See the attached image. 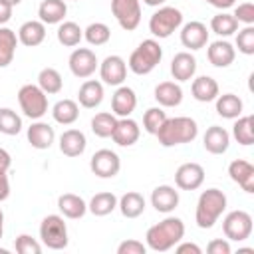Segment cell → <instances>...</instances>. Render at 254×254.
I'll list each match as a JSON object with an SVG mask.
<instances>
[{
  "mask_svg": "<svg viewBox=\"0 0 254 254\" xmlns=\"http://www.w3.org/2000/svg\"><path fill=\"white\" fill-rule=\"evenodd\" d=\"M204 2L210 4V6H214V8H218V10H228V8L234 6L236 0H204Z\"/></svg>",
  "mask_w": 254,
  "mask_h": 254,
  "instance_id": "obj_52",
  "label": "cell"
},
{
  "mask_svg": "<svg viewBox=\"0 0 254 254\" xmlns=\"http://www.w3.org/2000/svg\"><path fill=\"white\" fill-rule=\"evenodd\" d=\"M58 42L65 48H75L81 40H83V30L79 28V24L75 22H60L58 26Z\"/></svg>",
  "mask_w": 254,
  "mask_h": 254,
  "instance_id": "obj_36",
  "label": "cell"
},
{
  "mask_svg": "<svg viewBox=\"0 0 254 254\" xmlns=\"http://www.w3.org/2000/svg\"><path fill=\"white\" fill-rule=\"evenodd\" d=\"M236 48L244 56H254V26H244L242 30H238Z\"/></svg>",
  "mask_w": 254,
  "mask_h": 254,
  "instance_id": "obj_43",
  "label": "cell"
},
{
  "mask_svg": "<svg viewBox=\"0 0 254 254\" xmlns=\"http://www.w3.org/2000/svg\"><path fill=\"white\" fill-rule=\"evenodd\" d=\"M52 117L60 125H71V123H75L77 117H79V105H77V101H73V99H60L52 107Z\"/></svg>",
  "mask_w": 254,
  "mask_h": 254,
  "instance_id": "obj_32",
  "label": "cell"
},
{
  "mask_svg": "<svg viewBox=\"0 0 254 254\" xmlns=\"http://www.w3.org/2000/svg\"><path fill=\"white\" fill-rule=\"evenodd\" d=\"M65 14H67V4L64 0H42L38 8L40 22L44 24H60L64 22Z\"/></svg>",
  "mask_w": 254,
  "mask_h": 254,
  "instance_id": "obj_29",
  "label": "cell"
},
{
  "mask_svg": "<svg viewBox=\"0 0 254 254\" xmlns=\"http://www.w3.org/2000/svg\"><path fill=\"white\" fill-rule=\"evenodd\" d=\"M155 135L163 147H177V145L192 143L198 135V125L194 119H190L187 115L167 117Z\"/></svg>",
  "mask_w": 254,
  "mask_h": 254,
  "instance_id": "obj_2",
  "label": "cell"
},
{
  "mask_svg": "<svg viewBox=\"0 0 254 254\" xmlns=\"http://www.w3.org/2000/svg\"><path fill=\"white\" fill-rule=\"evenodd\" d=\"M40 238L42 244L50 250H64L69 242L67 238V226L64 222V216L60 214H48L40 224Z\"/></svg>",
  "mask_w": 254,
  "mask_h": 254,
  "instance_id": "obj_7",
  "label": "cell"
},
{
  "mask_svg": "<svg viewBox=\"0 0 254 254\" xmlns=\"http://www.w3.org/2000/svg\"><path fill=\"white\" fill-rule=\"evenodd\" d=\"M83 38H85L91 46H103V44L109 42L111 30H109V26L103 24V22H93V24H89V26L83 30Z\"/></svg>",
  "mask_w": 254,
  "mask_h": 254,
  "instance_id": "obj_41",
  "label": "cell"
},
{
  "mask_svg": "<svg viewBox=\"0 0 254 254\" xmlns=\"http://www.w3.org/2000/svg\"><path fill=\"white\" fill-rule=\"evenodd\" d=\"M99 75L107 85H123L127 77V62L121 56H107L99 64Z\"/></svg>",
  "mask_w": 254,
  "mask_h": 254,
  "instance_id": "obj_12",
  "label": "cell"
},
{
  "mask_svg": "<svg viewBox=\"0 0 254 254\" xmlns=\"http://www.w3.org/2000/svg\"><path fill=\"white\" fill-rule=\"evenodd\" d=\"M111 14L123 30L133 32L141 24V0H111Z\"/></svg>",
  "mask_w": 254,
  "mask_h": 254,
  "instance_id": "obj_9",
  "label": "cell"
},
{
  "mask_svg": "<svg viewBox=\"0 0 254 254\" xmlns=\"http://www.w3.org/2000/svg\"><path fill=\"white\" fill-rule=\"evenodd\" d=\"M210 30L216 34V36H220V38H228V36H232L234 32H238V22H236V18L232 16V14H228V12H220V14H216V16H212V20H210Z\"/></svg>",
  "mask_w": 254,
  "mask_h": 254,
  "instance_id": "obj_38",
  "label": "cell"
},
{
  "mask_svg": "<svg viewBox=\"0 0 254 254\" xmlns=\"http://www.w3.org/2000/svg\"><path fill=\"white\" fill-rule=\"evenodd\" d=\"M103 83L97 79H87L81 83L79 91H77V101L81 107L85 109H95L101 101H103Z\"/></svg>",
  "mask_w": 254,
  "mask_h": 254,
  "instance_id": "obj_25",
  "label": "cell"
},
{
  "mask_svg": "<svg viewBox=\"0 0 254 254\" xmlns=\"http://www.w3.org/2000/svg\"><path fill=\"white\" fill-rule=\"evenodd\" d=\"M12 10H14L12 4H8L6 0H0V26H4L6 22H10V18H12Z\"/></svg>",
  "mask_w": 254,
  "mask_h": 254,
  "instance_id": "obj_49",
  "label": "cell"
},
{
  "mask_svg": "<svg viewBox=\"0 0 254 254\" xmlns=\"http://www.w3.org/2000/svg\"><path fill=\"white\" fill-rule=\"evenodd\" d=\"M171 73L177 81H189L196 73V60L190 52H179L171 60Z\"/></svg>",
  "mask_w": 254,
  "mask_h": 254,
  "instance_id": "obj_22",
  "label": "cell"
},
{
  "mask_svg": "<svg viewBox=\"0 0 254 254\" xmlns=\"http://www.w3.org/2000/svg\"><path fill=\"white\" fill-rule=\"evenodd\" d=\"M22 131V117L10 109V107H0V133L4 135H18Z\"/></svg>",
  "mask_w": 254,
  "mask_h": 254,
  "instance_id": "obj_40",
  "label": "cell"
},
{
  "mask_svg": "<svg viewBox=\"0 0 254 254\" xmlns=\"http://www.w3.org/2000/svg\"><path fill=\"white\" fill-rule=\"evenodd\" d=\"M232 135L240 145H252L254 143V117L252 115H240L236 117L232 125Z\"/></svg>",
  "mask_w": 254,
  "mask_h": 254,
  "instance_id": "obj_37",
  "label": "cell"
},
{
  "mask_svg": "<svg viewBox=\"0 0 254 254\" xmlns=\"http://www.w3.org/2000/svg\"><path fill=\"white\" fill-rule=\"evenodd\" d=\"M183 236H185V222L179 216H167L147 230L145 242L147 248H151L153 252H167L173 246H177L183 240Z\"/></svg>",
  "mask_w": 254,
  "mask_h": 254,
  "instance_id": "obj_1",
  "label": "cell"
},
{
  "mask_svg": "<svg viewBox=\"0 0 254 254\" xmlns=\"http://www.w3.org/2000/svg\"><path fill=\"white\" fill-rule=\"evenodd\" d=\"M228 175L230 179L242 187L244 192H254V167L252 163L244 161V159H234L230 165H228Z\"/></svg>",
  "mask_w": 254,
  "mask_h": 254,
  "instance_id": "obj_19",
  "label": "cell"
},
{
  "mask_svg": "<svg viewBox=\"0 0 254 254\" xmlns=\"http://www.w3.org/2000/svg\"><path fill=\"white\" fill-rule=\"evenodd\" d=\"M204 183V169L198 163H183L175 171V185L181 190H196Z\"/></svg>",
  "mask_w": 254,
  "mask_h": 254,
  "instance_id": "obj_13",
  "label": "cell"
},
{
  "mask_svg": "<svg viewBox=\"0 0 254 254\" xmlns=\"http://www.w3.org/2000/svg\"><path fill=\"white\" fill-rule=\"evenodd\" d=\"M137 107V95L127 85H117L111 97V111L115 117H129Z\"/></svg>",
  "mask_w": 254,
  "mask_h": 254,
  "instance_id": "obj_17",
  "label": "cell"
},
{
  "mask_svg": "<svg viewBox=\"0 0 254 254\" xmlns=\"http://www.w3.org/2000/svg\"><path fill=\"white\" fill-rule=\"evenodd\" d=\"M14 248L18 254H40L42 252V244L30 236V234H20L16 236V242H14Z\"/></svg>",
  "mask_w": 254,
  "mask_h": 254,
  "instance_id": "obj_44",
  "label": "cell"
},
{
  "mask_svg": "<svg viewBox=\"0 0 254 254\" xmlns=\"http://www.w3.org/2000/svg\"><path fill=\"white\" fill-rule=\"evenodd\" d=\"M44 40H46V24L40 20H28L18 30V42L28 48H36Z\"/></svg>",
  "mask_w": 254,
  "mask_h": 254,
  "instance_id": "obj_24",
  "label": "cell"
},
{
  "mask_svg": "<svg viewBox=\"0 0 254 254\" xmlns=\"http://www.w3.org/2000/svg\"><path fill=\"white\" fill-rule=\"evenodd\" d=\"M67 64H69L71 73H73L75 77H79V79H85V77L93 75L95 69H97V65H99L95 52L89 50V48H75V50L69 54Z\"/></svg>",
  "mask_w": 254,
  "mask_h": 254,
  "instance_id": "obj_11",
  "label": "cell"
},
{
  "mask_svg": "<svg viewBox=\"0 0 254 254\" xmlns=\"http://www.w3.org/2000/svg\"><path fill=\"white\" fill-rule=\"evenodd\" d=\"M216 101V113L224 119H236L242 115V109H244V103L238 95L234 93H218V97L214 99Z\"/></svg>",
  "mask_w": 254,
  "mask_h": 254,
  "instance_id": "obj_31",
  "label": "cell"
},
{
  "mask_svg": "<svg viewBox=\"0 0 254 254\" xmlns=\"http://www.w3.org/2000/svg\"><path fill=\"white\" fill-rule=\"evenodd\" d=\"M18 103L22 113L32 121L42 119L48 113V95L36 83H26L18 89Z\"/></svg>",
  "mask_w": 254,
  "mask_h": 254,
  "instance_id": "obj_5",
  "label": "cell"
},
{
  "mask_svg": "<svg viewBox=\"0 0 254 254\" xmlns=\"http://www.w3.org/2000/svg\"><path fill=\"white\" fill-rule=\"evenodd\" d=\"M115 123H117V117H115L113 113L101 111V113H97V115L91 119V131H93L97 137L107 139V137H111V133H113V129H115Z\"/></svg>",
  "mask_w": 254,
  "mask_h": 254,
  "instance_id": "obj_39",
  "label": "cell"
},
{
  "mask_svg": "<svg viewBox=\"0 0 254 254\" xmlns=\"http://www.w3.org/2000/svg\"><path fill=\"white\" fill-rule=\"evenodd\" d=\"M6 2H8V4H12V6H18L22 0H6Z\"/></svg>",
  "mask_w": 254,
  "mask_h": 254,
  "instance_id": "obj_55",
  "label": "cell"
},
{
  "mask_svg": "<svg viewBox=\"0 0 254 254\" xmlns=\"http://www.w3.org/2000/svg\"><path fill=\"white\" fill-rule=\"evenodd\" d=\"M151 204L157 212L169 214L179 206V190L171 185H159L151 192Z\"/></svg>",
  "mask_w": 254,
  "mask_h": 254,
  "instance_id": "obj_16",
  "label": "cell"
},
{
  "mask_svg": "<svg viewBox=\"0 0 254 254\" xmlns=\"http://www.w3.org/2000/svg\"><path fill=\"white\" fill-rule=\"evenodd\" d=\"M230 242L228 240H222V238H214L208 242L206 246V252L208 254H230Z\"/></svg>",
  "mask_w": 254,
  "mask_h": 254,
  "instance_id": "obj_47",
  "label": "cell"
},
{
  "mask_svg": "<svg viewBox=\"0 0 254 254\" xmlns=\"http://www.w3.org/2000/svg\"><path fill=\"white\" fill-rule=\"evenodd\" d=\"M226 210V194L220 189H206L200 192L194 210V222L198 228H212L220 214Z\"/></svg>",
  "mask_w": 254,
  "mask_h": 254,
  "instance_id": "obj_3",
  "label": "cell"
},
{
  "mask_svg": "<svg viewBox=\"0 0 254 254\" xmlns=\"http://www.w3.org/2000/svg\"><path fill=\"white\" fill-rule=\"evenodd\" d=\"M38 85H40V89H42L46 95L60 93L62 87H64L62 73H60L56 67H44V69L38 73Z\"/></svg>",
  "mask_w": 254,
  "mask_h": 254,
  "instance_id": "obj_35",
  "label": "cell"
},
{
  "mask_svg": "<svg viewBox=\"0 0 254 254\" xmlns=\"http://www.w3.org/2000/svg\"><path fill=\"white\" fill-rule=\"evenodd\" d=\"M26 137H28V143H30L34 149L44 151V149H50V147H52V143H54V139H56V131H54L52 125H48V123L36 119V121L28 127Z\"/></svg>",
  "mask_w": 254,
  "mask_h": 254,
  "instance_id": "obj_18",
  "label": "cell"
},
{
  "mask_svg": "<svg viewBox=\"0 0 254 254\" xmlns=\"http://www.w3.org/2000/svg\"><path fill=\"white\" fill-rule=\"evenodd\" d=\"M167 119V113L161 109V107H149L143 115V129L151 135H155L159 131V127L165 123Z\"/></svg>",
  "mask_w": 254,
  "mask_h": 254,
  "instance_id": "obj_42",
  "label": "cell"
},
{
  "mask_svg": "<svg viewBox=\"0 0 254 254\" xmlns=\"http://www.w3.org/2000/svg\"><path fill=\"white\" fill-rule=\"evenodd\" d=\"M117 206L125 218H137L145 212V196L137 190H129L117 198Z\"/></svg>",
  "mask_w": 254,
  "mask_h": 254,
  "instance_id": "obj_30",
  "label": "cell"
},
{
  "mask_svg": "<svg viewBox=\"0 0 254 254\" xmlns=\"http://www.w3.org/2000/svg\"><path fill=\"white\" fill-rule=\"evenodd\" d=\"M167 0H143V4H147V6H153V8H159V6H163Z\"/></svg>",
  "mask_w": 254,
  "mask_h": 254,
  "instance_id": "obj_53",
  "label": "cell"
},
{
  "mask_svg": "<svg viewBox=\"0 0 254 254\" xmlns=\"http://www.w3.org/2000/svg\"><path fill=\"white\" fill-rule=\"evenodd\" d=\"M10 165H12V157H10V153H8L6 149L0 147V171H8Z\"/></svg>",
  "mask_w": 254,
  "mask_h": 254,
  "instance_id": "obj_51",
  "label": "cell"
},
{
  "mask_svg": "<svg viewBox=\"0 0 254 254\" xmlns=\"http://www.w3.org/2000/svg\"><path fill=\"white\" fill-rule=\"evenodd\" d=\"M155 99L163 107H177L183 101V87L179 81H161L155 87Z\"/></svg>",
  "mask_w": 254,
  "mask_h": 254,
  "instance_id": "obj_28",
  "label": "cell"
},
{
  "mask_svg": "<svg viewBox=\"0 0 254 254\" xmlns=\"http://www.w3.org/2000/svg\"><path fill=\"white\" fill-rule=\"evenodd\" d=\"M238 24H244V26H252L254 24V4L252 2H242L234 8V14Z\"/></svg>",
  "mask_w": 254,
  "mask_h": 254,
  "instance_id": "obj_45",
  "label": "cell"
},
{
  "mask_svg": "<svg viewBox=\"0 0 254 254\" xmlns=\"http://www.w3.org/2000/svg\"><path fill=\"white\" fill-rule=\"evenodd\" d=\"M222 232L228 240L242 242L252 234V216L246 210H230L222 220Z\"/></svg>",
  "mask_w": 254,
  "mask_h": 254,
  "instance_id": "obj_8",
  "label": "cell"
},
{
  "mask_svg": "<svg viewBox=\"0 0 254 254\" xmlns=\"http://www.w3.org/2000/svg\"><path fill=\"white\" fill-rule=\"evenodd\" d=\"M200 254L202 250H200V246L198 244H194V242H183V244H179L177 246V254Z\"/></svg>",
  "mask_w": 254,
  "mask_h": 254,
  "instance_id": "obj_50",
  "label": "cell"
},
{
  "mask_svg": "<svg viewBox=\"0 0 254 254\" xmlns=\"http://www.w3.org/2000/svg\"><path fill=\"white\" fill-rule=\"evenodd\" d=\"M145 252H147V244H143L141 240H135V238L123 240L117 246V254H145Z\"/></svg>",
  "mask_w": 254,
  "mask_h": 254,
  "instance_id": "obj_46",
  "label": "cell"
},
{
  "mask_svg": "<svg viewBox=\"0 0 254 254\" xmlns=\"http://www.w3.org/2000/svg\"><path fill=\"white\" fill-rule=\"evenodd\" d=\"M2 234H4V212L0 208V238H2Z\"/></svg>",
  "mask_w": 254,
  "mask_h": 254,
  "instance_id": "obj_54",
  "label": "cell"
},
{
  "mask_svg": "<svg viewBox=\"0 0 254 254\" xmlns=\"http://www.w3.org/2000/svg\"><path fill=\"white\" fill-rule=\"evenodd\" d=\"M117 208V196L113 192H97L93 194V198L87 204V210L93 216H107Z\"/></svg>",
  "mask_w": 254,
  "mask_h": 254,
  "instance_id": "obj_34",
  "label": "cell"
},
{
  "mask_svg": "<svg viewBox=\"0 0 254 254\" xmlns=\"http://www.w3.org/2000/svg\"><path fill=\"white\" fill-rule=\"evenodd\" d=\"M141 137V127L135 119L131 117H119L115 123V129L111 133V139L119 145V147H131L139 141Z\"/></svg>",
  "mask_w": 254,
  "mask_h": 254,
  "instance_id": "obj_15",
  "label": "cell"
},
{
  "mask_svg": "<svg viewBox=\"0 0 254 254\" xmlns=\"http://www.w3.org/2000/svg\"><path fill=\"white\" fill-rule=\"evenodd\" d=\"M161 58H163V48L157 40L149 38V40H143L129 56V62H127V67L137 73V75H147L151 73L159 64H161Z\"/></svg>",
  "mask_w": 254,
  "mask_h": 254,
  "instance_id": "obj_4",
  "label": "cell"
},
{
  "mask_svg": "<svg viewBox=\"0 0 254 254\" xmlns=\"http://www.w3.org/2000/svg\"><path fill=\"white\" fill-rule=\"evenodd\" d=\"M181 26H183V12L175 6H161L149 18V32L159 40L169 38Z\"/></svg>",
  "mask_w": 254,
  "mask_h": 254,
  "instance_id": "obj_6",
  "label": "cell"
},
{
  "mask_svg": "<svg viewBox=\"0 0 254 254\" xmlns=\"http://www.w3.org/2000/svg\"><path fill=\"white\" fill-rule=\"evenodd\" d=\"M10 196V181H8V171H0V202Z\"/></svg>",
  "mask_w": 254,
  "mask_h": 254,
  "instance_id": "obj_48",
  "label": "cell"
},
{
  "mask_svg": "<svg viewBox=\"0 0 254 254\" xmlns=\"http://www.w3.org/2000/svg\"><path fill=\"white\" fill-rule=\"evenodd\" d=\"M87 147L85 133L79 129H67L60 135V151L65 157H79Z\"/></svg>",
  "mask_w": 254,
  "mask_h": 254,
  "instance_id": "obj_23",
  "label": "cell"
},
{
  "mask_svg": "<svg viewBox=\"0 0 254 254\" xmlns=\"http://www.w3.org/2000/svg\"><path fill=\"white\" fill-rule=\"evenodd\" d=\"M18 46V36L14 30L0 26V67H6L12 64L14 54Z\"/></svg>",
  "mask_w": 254,
  "mask_h": 254,
  "instance_id": "obj_33",
  "label": "cell"
},
{
  "mask_svg": "<svg viewBox=\"0 0 254 254\" xmlns=\"http://www.w3.org/2000/svg\"><path fill=\"white\" fill-rule=\"evenodd\" d=\"M202 145L208 153L212 155H222L228 151V145H230V133L220 127V125H212L204 131V137H202Z\"/></svg>",
  "mask_w": 254,
  "mask_h": 254,
  "instance_id": "obj_20",
  "label": "cell"
},
{
  "mask_svg": "<svg viewBox=\"0 0 254 254\" xmlns=\"http://www.w3.org/2000/svg\"><path fill=\"white\" fill-rule=\"evenodd\" d=\"M58 208H60L62 216L71 218V220H77V218H81V216L87 212V202H85L79 194L64 192V194H60V198H58Z\"/></svg>",
  "mask_w": 254,
  "mask_h": 254,
  "instance_id": "obj_26",
  "label": "cell"
},
{
  "mask_svg": "<svg viewBox=\"0 0 254 254\" xmlns=\"http://www.w3.org/2000/svg\"><path fill=\"white\" fill-rule=\"evenodd\" d=\"M89 169L99 179H113L121 169V159L111 149H99L91 155Z\"/></svg>",
  "mask_w": 254,
  "mask_h": 254,
  "instance_id": "obj_10",
  "label": "cell"
},
{
  "mask_svg": "<svg viewBox=\"0 0 254 254\" xmlns=\"http://www.w3.org/2000/svg\"><path fill=\"white\" fill-rule=\"evenodd\" d=\"M206 58H208V62H210L214 67H228V65L234 62V58H236V50H234V46H232L230 42H226V40H216V42H212V44L208 46Z\"/></svg>",
  "mask_w": 254,
  "mask_h": 254,
  "instance_id": "obj_21",
  "label": "cell"
},
{
  "mask_svg": "<svg viewBox=\"0 0 254 254\" xmlns=\"http://www.w3.org/2000/svg\"><path fill=\"white\" fill-rule=\"evenodd\" d=\"M190 91H192V97L196 101L208 103V101H214L218 97V83L210 75H198V77L192 79Z\"/></svg>",
  "mask_w": 254,
  "mask_h": 254,
  "instance_id": "obj_27",
  "label": "cell"
},
{
  "mask_svg": "<svg viewBox=\"0 0 254 254\" xmlns=\"http://www.w3.org/2000/svg\"><path fill=\"white\" fill-rule=\"evenodd\" d=\"M181 44L189 50H200L208 44V28L206 24L198 22V20H192V22H187L183 28H181Z\"/></svg>",
  "mask_w": 254,
  "mask_h": 254,
  "instance_id": "obj_14",
  "label": "cell"
},
{
  "mask_svg": "<svg viewBox=\"0 0 254 254\" xmlns=\"http://www.w3.org/2000/svg\"><path fill=\"white\" fill-rule=\"evenodd\" d=\"M75 2H77V0H75Z\"/></svg>",
  "mask_w": 254,
  "mask_h": 254,
  "instance_id": "obj_56",
  "label": "cell"
}]
</instances>
